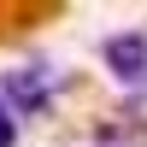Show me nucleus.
<instances>
[{
    "instance_id": "nucleus-4",
    "label": "nucleus",
    "mask_w": 147,
    "mask_h": 147,
    "mask_svg": "<svg viewBox=\"0 0 147 147\" xmlns=\"http://www.w3.org/2000/svg\"><path fill=\"white\" fill-rule=\"evenodd\" d=\"M0 147H18V118H12L6 100H0Z\"/></svg>"
},
{
    "instance_id": "nucleus-1",
    "label": "nucleus",
    "mask_w": 147,
    "mask_h": 147,
    "mask_svg": "<svg viewBox=\"0 0 147 147\" xmlns=\"http://www.w3.org/2000/svg\"><path fill=\"white\" fill-rule=\"evenodd\" d=\"M53 65L47 59H24V65H12V71H0V100L12 106V118H35V112H47L53 106Z\"/></svg>"
},
{
    "instance_id": "nucleus-2",
    "label": "nucleus",
    "mask_w": 147,
    "mask_h": 147,
    "mask_svg": "<svg viewBox=\"0 0 147 147\" xmlns=\"http://www.w3.org/2000/svg\"><path fill=\"white\" fill-rule=\"evenodd\" d=\"M94 53H100V65L129 88V106H141L147 100V35L141 30H118V35H106Z\"/></svg>"
},
{
    "instance_id": "nucleus-3",
    "label": "nucleus",
    "mask_w": 147,
    "mask_h": 147,
    "mask_svg": "<svg viewBox=\"0 0 147 147\" xmlns=\"http://www.w3.org/2000/svg\"><path fill=\"white\" fill-rule=\"evenodd\" d=\"M94 147H147V124H136V118H106V124H94Z\"/></svg>"
}]
</instances>
